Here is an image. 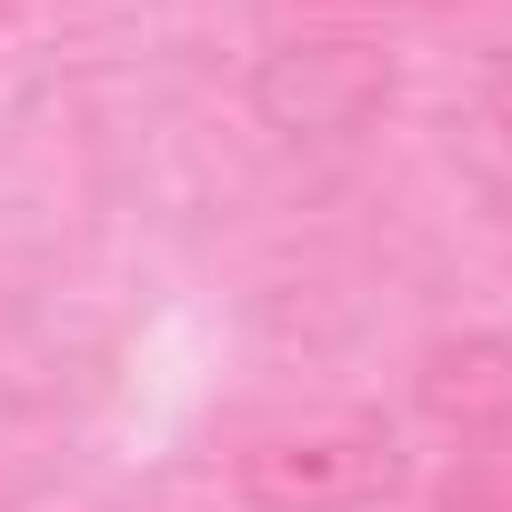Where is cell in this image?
I'll use <instances>...</instances> for the list:
<instances>
[{
  "label": "cell",
  "instance_id": "cell-1",
  "mask_svg": "<svg viewBox=\"0 0 512 512\" xmlns=\"http://www.w3.org/2000/svg\"><path fill=\"white\" fill-rule=\"evenodd\" d=\"M392 432L372 422H302V432H262L241 452V492L262 512H352L372 492H392Z\"/></svg>",
  "mask_w": 512,
  "mask_h": 512
},
{
  "label": "cell",
  "instance_id": "cell-2",
  "mask_svg": "<svg viewBox=\"0 0 512 512\" xmlns=\"http://www.w3.org/2000/svg\"><path fill=\"white\" fill-rule=\"evenodd\" d=\"M382 101H392V61L362 51V41H302V51L262 61V121L292 131V141H342Z\"/></svg>",
  "mask_w": 512,
  "mask_h": 512
},
{
  "label": "cell",
  "instance_id": "cell-3",
  "mask_svg": "<svg viewBox=\"0 0 512 512\" xmlns=\"http://www.w3.org/2000/svg\"><path fill=\"white\" fill-rule=\"evenodd\" d=\"M412 402H422V422H442L452 442H512V342H502V332L432 342L422 372H412Z\"/></svg>",
  "mask_w": 512,
  "mask_h": 512
},
{
  "label": "cell",
  "instance_id": "cell-4",
  "mask_svg": "<svg viewBox=\"0 0 512 512\" xmlns=\"http://www.w3.org/2000/svg\"><path fill=\"white\" fill-rule=\"evenodd\" d=\"M432 512H512V442H472L432 482Z\"/></svg>",
  "mask_w": 512,
  "mask_h": 512
},
{
  "label": "cell",
  "instance_id": "cell-5",
  "mask_svg": "<svg viewBox=\"0 0 512 512\" xmlns=\"http://www.w3.org/2000/svg\"><path fill=\"white\" fill-rule=\"evenodd\" d=\"M482 121H492V131H502V151H512V61L492 71V91H482Z\"/></svg>",
  "mask_w": 512,
  "mask_h": 512
},
{
  "label": "cell",
  "instance_id": "cell-6",
  "mask_svg": "<svg viewBox=\"0 0 512 512\" xmlns=\"http://www.w3.org/2000/svg\"><path fill=\"white\" fill-rule=\"evenodd\" d=\"M0 21H11V0H0Z\"/></svg>",
  "mask_w": 512,
  "mask_h": 512
}]
</instances>
